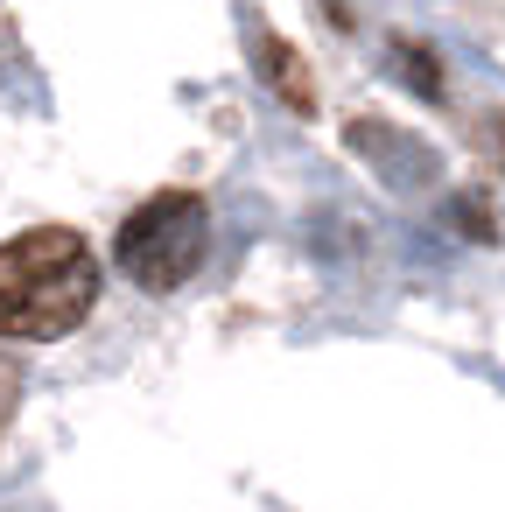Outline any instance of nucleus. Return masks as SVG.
I'll list each match as a JSON object with an SVG mask.
<instances>
[{
    "label": "nucleus",
    "mask_w": 505,
    "mask_h": 512,
    "mask_svg": "<svg viewBox=\"0 0 505 512\" xmlns=\"http://www.w3.org/2000/svg\"><path fill=\"white\" fill-rule=\"evenodd\" d=\"M253 57H260V78L274 85V99H281L288 113H316V85H309L302 57H295L281 36H260V43H253Z\"/></svg>",
    "instance_id": "obj_3"
},
{
    "label": "nucleus",
    "mask_w": 505,
    "mask_h": 512,
    "mask_svg": "<svg viewBox=\"0 0 505 512\" xmlns=\"http://www.w3.org/2000/svg\"><path fill=\"white\" fill-rule=\"evenodd\" d=\"M211 253V211L197 190H155L141 211H127L120 225V267L134 288L148 295H169L183 288Z\"/></svg>",
    "instance_id": "obj_2"
},
{
    "label": "nucleus",
    "mask_w": 505,
    "mask_h": 512,
    "mask_svg": "<svg viewBox=\"0 0 505 512\" xmlns=\"http://www.w3.org/2000/svg\"><path fill=\"white\" fill-rule=\"evenodd\" d=\"M15 393H22V372H15V358L0 351V428L15 421Z\"/></svg>",
    "instance_id": "obj_4"
},
{
    "label": "nucleus",
    "mask_w": 505,
    "mask_h": 512,
    "mask_svg": "<svg viewBox=\"0 0 505 512\" xmlns=\"http://www.w3.org/2000/svg\"><path fill=\"white\" fill-rule=\"evenodd\" d=\"M99 302V260L85 232L36 225L15 246H0V337L8 344H50L71 337Z\"/></svg>",
    "instance_id": "obj_1"
}]
</instances>
